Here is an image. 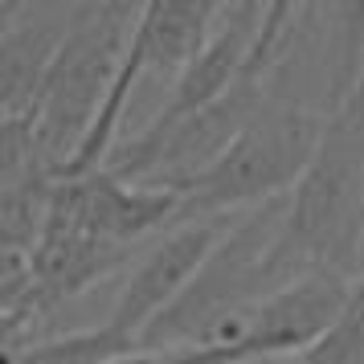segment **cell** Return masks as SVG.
<instances>
[{"label": "cell", "mask_w": 364, "mask_h": 364, "mask_svg": "<svg viewBox=\"0 0 364 364\" xmlns=\"http://www.w3.org/2000/svg\"><path fill=\"white\" fill-rule=\"evenodd\" d=\"M230 230L225 221H176L168 233H160L144 254L135 270L127 274L123 291L115 295V307L102 319V328L115 336L127 352H139L148 328L184 295V287L197 279L209 250Z\"/></svg>", "instance_id": "5b68a950"}, {"label": "cell", "mask_w": 364, "mask_h": 364, "mask_svg": "<svg viewBox=\"0 0 364 364\" xmlns=\"http://www.w3.org/2000/svg\"><path fill=\"white\" fill-rule=\"evenodd\" d=\"M50 217L99 237L107 246L132 250L135 242H144L160 230H172L181 221V193L127 184L115 172L99 168L90 176L53 184Z\"/></svg>", "instance_id": "8992f818"}, {"label": "cell", "mask_w": 364, "mask_h": 364, "mask_svg": "<svg viewBox=\"0 0 364 364\" xmlns=\"http://www.w3.org/2000/svg\"><path fill=\"white\" fill-rule=\"evenodd\" d=\"M323 127L328 115L319 111L266 102L230 151L181 193V221H225L230 213L287 197L311 164Z\"/></svg>", "instance_id": "3957f363"}, {"label": "cell", "mask_w": 364, "mask_h": 364, "mask_svg": "<svg viewBox=\"0 0 364 364\" xmlns=\"http://www.w3.org/2000/svg\"><path fill=\"white\" fill-rule=\"evenodd\" d=\"M270 266L282 287L315 270L364 274V86L328 115L311 164L287 197Z\"/></svg>", "instance_id": "6da1fadb"}, {"label": "cell", "mask_w": 364, "mask_h": 364, "mask_svg": "<svg viewBox=\"0 0 364 364\" xmlns=\"http://www.w3.org/2000/svg\"><path fill=\"white\" fill-rule=\"evenodd\" d=\"M299 360L303 364H364V274L352 282V295H348L336 328Z\"/></svg>", "instance_id": "9c48e42d"}, {"label": "cell", "mask_w": 364, "mask_h": 364, "mask_svg": "<svg viewBox=\"0 0 364 364\" xmlns=\"http://www.w3.org/2000/svg\"><path fill=\"white\" fill-rule=\"evenodd\" d=\"M139 13L144 4H127V0H82V13L29 111L37 156L53 181H62L70 160L82 151L86 135L123 70V58L132 50Z\"/></svg>", "instance_id": "7a4b0ae2"}, {"label": "cell", "mask_w": 364, "mask_h": 364, "mask_svg": "<svg viewBox=\"0 0 364 364\" xmlns=\"http://www.w3.org/2000/svg\"><path fill=\"white\" fill-rule=\"evenodd\" d=\"M295 364H303V360H295Z\"/></svg>", "instance_id": "30bf717a"}, {"label": "cell", "mask_w": 364, "mask_h": 364, "mask_svg": "<svg viewBox=\"0 0 364 364\" xmlns=\"http://www.w3.org/2000/svg\"><path fill=\"white\" fill-rule=\"evenodd\" d=\"M262 21H266V4H258V0L221 4V17H217V29L209 37V46L188 62V70L176 82L168 86L160 111L135 135L160 139L172 127H181L184 119H193L197 111L213 107L217 99H225L237 86V78L246 74V62L254 53V46H258V33H262Z\"/></svg>", "instance_id": "52a82bcc"}, {"label": "cell", "mask_w": 364, "mask_h": 364, "mask_svg": "<svg viewBox=\"0 0 364 364\" xmlns=\"http://www.w3.org/2000/svg\"><path fill=\"white\" fill-rule=\"evenodd\" d=\"M78 13L62 0H0V119L33 111Z\"/></svg>", "instance_id": "ba28073f"}, {"label": "cell", "mask_w": 364, "mask_h": 364, "mask_svg": "<svg viewBox=\"0 0 364 364\" xmlns=\"http://www.w3.org/2000/svg\"><path fill=\"white\" fill-rule=\"evenodd\" d=\"M352 282L331 270L303 274L299 282L282 287L279 295L258 303L254 311L237 315L213 344H225L237 364L270 360V356H307L344 311Z\"/></svg>", "instance_id": "277c9868"}]
</instances>
